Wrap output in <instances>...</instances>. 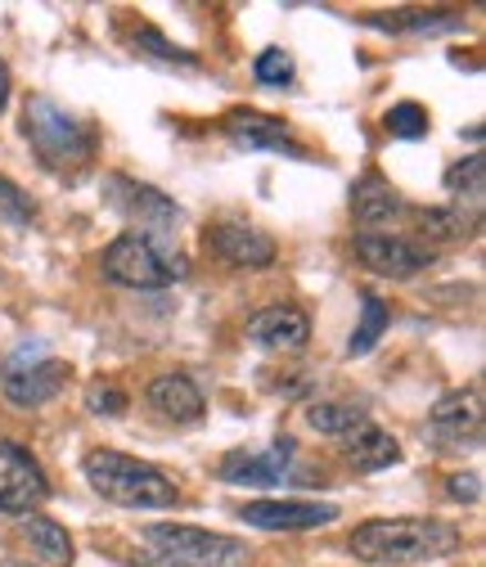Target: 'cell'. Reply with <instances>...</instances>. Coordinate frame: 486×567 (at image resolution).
Segmentation results:
<instances>
[{
	"mask_svg": "<svg viewBox=\"0 0 486 567\" xmlns=\"http://www.w3.org/2000/svg\"><path fill=\"white\" fill-rule=\"evenodd\" d=\"M248 338H252L257 347H289V351H298V347H307V338H311V320H307L302 307H289V302L261 307V311L248 320Z\"/></svg>",
	"mask_w": 486,
	"mask_h": 567,
	"instance_id": "cell-15",
	"label": "cell"
},
{
	"mask_svg": "<svg viewBox=\"0 0 486 567\" xmlns=\"http://www.w3.org/2000/svg\"><path fill=\"white\" fill-rule=\"evenodd\" d=\"M207 248H213L221 261L244 266V270H266L275 261V239L248 221H217L207 230Z\"/></svg>",
	"mask_w": 486,
	"mask_h": 567,
	"instance_id": "cell-14",
	"label": "cell"
},
{
	"mask_svg": "<svg viewBox=\"0 0 486 567\" xmlns=\"http://www.w3.org/2000/svg\"><path fill=\"white\" fill-rule=\"evenodd\" d=\"M226 135L235 140L239 150H270V154H289V158H307V150L289 135V122L285 117H270V113H257V109H235L226 117Z\"/></svg>",
	"mask_w": 486,
	"mask_h": 567,
	"instance_id": "cell-12",
	"label": "cell"
},
{
	"mask_svg": "<svg viewBox=\"0 0 486 567\" xmlns=\"http://www.w3.org/2000/svg\"><path fill=\"white\" fill-rule=\"evenodd\" d=\"M428 437L442 451H464V446H482V392H446L433 414H428Z\"/></svg>",
	"mask_w": 486,
	"mask_h": 567,
	"instance_id": "cell-9",
	"label": "cell"
},
{
	"mask_svg": "<svg viewBox=\"0 0 486 567\" xmlns=\"http://www.w3.org/2000/svg\"><path fill=\"white\" fill-rule=\"evenodd\" d=\"M356 257L365 261V270H374L383 279H414L420 270H428L437 261V252L428 244H414V239L392 235V230L356 235Z\"/></svg>",
	"mask_w": 486,
	"mask_h": 567,
	"instance_id": "cell-8",
	"label": "cell"
},
{
	"mask_svg": "<svg viewBox=\"0 0 486 567\" xmlns=\"http://www.w3.org/2000/svg\"><path fill=\"white\" fill-rule=\"evenodd\" d=\"M464 536L446 518H370L352 532L347 549L370 567H410L459 554Z\"/></svg>",
	"mask_w": 486,
	"mask_h": 567,
	"instance_id": "cell-1",
	"label": "cell"
},
{
	"mask_svg": "<svg viewBox=\"0 0 486 567\" xmlns=\"http://www.w3.org/2000/svg\"><path fill=\"white\" fill-rule=\"evenodd\" d=\"M82 473L95 486L100 501H108L117 509H176L180 505V486L158 464H145V460L108 451V446L91 451L82 460Z\"/></svg>",
	"mask_w": 486,
	"mask_h": 567,
	"instance_id": "cell-2",
	"label": "cell"
},
{
	"mask_svg": "<svg viewBox=\"0 0 486 567\" xmlns=\"http://www.w3.org/2000/svg\"><path fill=\"white\" fill-rule=\"evenodd\" d=\"M6 567H37V563H23V558H10Z\"/></svg>",
	"mask_w": 486,
	"mask_h": 567,
	"instance_id": "cell-32",
	"label": "cell"
},
{
	"mask_svg": "<svg viewBox=\"0 0 486 567\" xmlns=\"http://www.w3.org/2000/svg\"><path fill=\"white\" fill-rule=\"evenodd\" d=\"M104 194H108V203L122 212V217L141 221V235H149V230H172V226L180 221L176 198H167V194L154 189V185L131 181V176H108V181H104Z\"/></svg>",
	"mask_w": 486,
	"mask_h": 567,
	"instance_id": "cell-10",
	"label": "cell"
},
{
	"mask_svg": "<svg viewBox=\"0 0 486 567\" xmlns=\"http://www.w3.org/2000/svg\"><path fill=\"white\" fill-rule=\"evenodd\" d=\"M482 181H486V163H482L477 154H473V158H464L459 167H451V172H446V189L455 194V203H451V207H459V203L468 198V203H473V212H477V207H482V194H486V185H482Z\"/></svg>",
	"mask_w": 486,
	"mask_h": 567,
	"instance_id": "cell-22",
	"label": "cell"
},
{
	"mask_svg": "<svg viewBox=\"0 0 486 567\" xmlns=\"http://www.w3.org/2000/svg\"><path fill=\"white\" fill-rule=\"evenodd\" d=\"M239 518L261 532H316L338 523V505L329 501H248L239 505Z\"/></svg>",
	"mask_w": 486,
	"mask_h": 567,
	"instance_id": "cell-11",
	"label": "cell"
},
{
	"mask_svg": "<svg viewBox=\"0 0 486 567\" xmlns=\"http://www.w3.org/2000/svg\"><path fill=\"white\" fill-rule=\"evenodd\" d=\"M23 540L32 545V563L37 567H73V536L63 523L45 518V514H23Z\"/></svg>",
	"mask_w": 486,
	"mask_h": 567,
	"instance_id": "cell-18",
	"label": "cell"
},
{
	"mask_svg": "<svg viewBox=\"0 0 486 567\" xmlns=\"http://www.w3.org/2000/svg\"><path fill=\"white\" fill-rule=\"evenodd\" d=\"M383 126H387L392 135H401V140H420V135H428L433 117H428L424 104H410V100H405V104H392V109H387Z\"/></svg>",
	"mask_w": 486,
	"mask_h": 567,
	"instance_id": "cell-24",
	"label": "cell"
},
{
	"mask_svg": "<svg viewBox=\"0 0 486 567\" xmlns=\"http://www.w3.org/2000/svg\"><path fill=\"white\" fill-rule=\"evenodd\" d=\"M414 221H420L433 239H459L473 226L459 207H424V212H414Z\"/></svg>",
	"mask_w": 486,
	"mask_h": 567,
	"instance_id": "cell-25",
	"label": "cell"
},
{
	"mask_svg": "<svg viewBox=\"0 0 486 567\" xmlns=\"http://www.w3.org/2000/svg\"><path fill=\"white\" fill-rule=\"evenodd\" d=\"M365 23H379L392 32H442V28H455V14H392V19L370 14Z\"/></svg>",
	"mask_w": 486,
	"mask_h": 567,
	"instance_id": "cell-28",
	"label": "cell"
},
{
	"mask_svg": "<svg viewBox=\"0 0 486 567\" xmlns=\"http://www.w3.org/2000/svg\"><path fill=\"white\" fill-rule=\"evenodd\" d=\"M32 217H37V203H32L14 181L0 176V221H10V226H28Z\"/></svg>",
	"mask_w": 486,
	"mask_h": 567,
	"instance_id": "cell-27",
	"label": "cell"
},
{
	"mask_svg": "<svg viewBox=\"0 0 486 567\" xmlns=\"http://www.w3.org/2000/svg\"><path fill=\"white\" fill-rule=\"evenodd\" d=\"M145 401L163 414V419H172V423H194L198 414H203V392H198V383L194 379H185V374H158L149 388H145Z\"/></svg>",
	"mask_w": 486,
	"mask_h": 567,
	"instance_id": "cell-17",
	"label": "cell"
},
{
	"mask_svg": "<svg viewBox=\"0 0 486 567\" xmlns=\"http://www.w3.org/2000/svg\"><path fill=\"white\" fill-rule=\"evenodd\" d=\"M293 451H298L293 437H280V442L266 446V451H230L221 460L217 477L221 482H235V486H275V482L289 473Z\"/></svg>",
	"mask_w": 486,
	"mask_h": 567,
	"instance_id": "cell-13",
	"label": "cell"
},
{
	"mask_svg": "<svg viewBox=\"0 0 486 567\" xmlns=\"http://www.w3.org/2000/svg\"><path fill=\"white\" fill-rule=\"evenodd\" d=\"M365 414L356 410V405H347V401H316L311 410H307V423L316 433H324V437H347L356 429Z\"/></svg>",
	"mask_w": 486,
	"mask_h": 567,
	"instance_id": "cell-21",
	"label": "cell"
},
{
	"mask_svg": "<svg viewBox=\"0 0 486 567\" xmlns=\"http://www.w3.org/2000/svg\"><path fill=\"white\" fill-rule=\"evenodd\" d=\"M446 486H451V501H459V505L482 501V473H451Z\"/></svg>",
	"mask_w": 486,
	"mask_h": 567,
	"instance_id": "cell-30",
	"label": "cell"
},
{
	"mask_svg": "<svg viewBox=\"0 0 486 567\" xmlns=\"http://www.w3.org/2000/svg\"><path fill=\"white\" fill-rule=\"evenodd\" d=\"M387 324H392L387 302L374 298V293H365V298H361V320H356V329H352V342H347V357H352V361H356V357H370V351L383 342Z\"/></svg>",
	"mask_w": 486,
	"mask_h": 567,
	"instance_id": "cell-20",
	"label": "cell"
},
{
	"mask_svg": "<svg viewBox=\"0 0 486 567\" xmlns=\"http://www.w3.org/2000/svg\"><path fill=\"white\" fill-rule=\"evenodd\" d=\"M126 392L117 388V383H91L86 388V410L91 414H104V419H117V414H126Z\"/></svg>",
	"mask_w": 486,
	"mask_h": 567,
	"instance_id": "cell-29",
	"label": "cell"
},
{
	"mask_svg": "<svg viewBox=\"0 0 486 567\" xmlns=\"http://www.w3.org/2000/svg\"><path fill=\"white\" fill-rule=\"evenodd\" d=\"M131 45L141 50V54H149V59H158V63H180V68H194L198 59L185 50V45H176V41H167L158 28H135V37H131Z\"/></svg>",
	"mask_w": 486,
	"mask_h": 567,
	"instance_id": "cell-23",
	"label": "cell"
},
{
	"mask_svg": "<svg viewBox=\"0 0 486 567\" xmlns=\"http://www.w3.org/2000/svg\"><path fill=\"white\" fill-rule=\"evenodd\" d=\"M68 379H73L68 361L50 357L41 342H23L6 361V370H0V392H6V401H14L19 410H37V405L54 401L68 388Z\"/></svg>",
	"mask_w": 486,
	"mask_h": 567,
	"instance_id": "cell-6",
	"label": "cell"
},
{
	"mask_svg": "<svg viewBox=\"0 0 486 567\" xmlns=\"http://www.w3.org/2000/svg\"><path fill=\"white\" fill-rule=\"evenodd\" d=\"M50 501V477L23 442L0 437V514H37Z\"/></svg>",
	"mask_w": 486,
	"mask_h": 567,
	"instance_id": "cell-7",
	"label": "cell"
},
{
	"mask_svg": "<svg viewBox=\"0 0 486 567\" xmlns=\"http://www.w3.org/2000/svg\"><path fill=\"white\" fill-rule=\"evenodd\" d=\"M252 73H257V82H266V86H289V82H293V54L280 50V45H270V50H261V54L252 59Z\"/></svg>",
	"mask_w": 486,
	"mask_h": 567,
	"instance_id": "cell-26",
	"label": "cell"
},
{
	"mask_svg": "<svg viewBox=\"0 0 486 567\" xmlns=\"http://www.w3.org/2000/svg\"><path fill=\"white\" fill-rule=\"evenodd\" d=\"M352 212H356L361 226H383V221L401 217V212H410V207H405V198H401L383 176H365V181L352 189Z\"/></svg>",
	"mask_w": 486,
	"mask_h": 567,
	"instance_id": "cell-19",
	"label": "cell"
},
{
	"mask_svg": "<svg viewBox=\"0 0 486 567\" xmlns=\"http://www.w3.org/2000/svg\"><path fill=\"white\" fill-rule=\"evenodd\" d=\"M347 464H352L356 473H379V468H392L401 464V442L392 433H383L379 423L361 419L352 433H347V446H342Z\"/></svg>",
	"mask_w": 486,
	"mask_h": 567,
	"instance_id": "cell-16",
	"label": "cell"
},
{
	"mask_svg": "<svg viewBox=\"0 0 486 567\" xmlns=\"http://www.w3.org/2000/svg\"><path fill=\"white\" fill-rule=\"evenodd\" d=\"M100 266H104V279L122 284V289H167V284L185 279L189 257L176 252V248H167L163 235L126 230V235H117L104 248Z\"/></svg>",
	"mask_w": 486,
	"mask_h": 567,
	"instance_id": "cell-4",
	"label": "cell"
},
{
	"mask_svg": "<svg viewBox=\"0 0 486 567\" xmlns=\"http://www.w3.org/2000/svg\"><path fill=\"white\" fill-rule=\"evenodd\" d=\"M145 545L158 558L154 567H252L248 540L226 536V532L154 523V527H145Z\"/></svg>",
	"mask_w": 486,
	"mask_h": 567,
	"instance_id": "cell-5",
	"label": "cell"
},
{
	"mask_svg": "<svg viewBox=\"0 0 486 567\" xmlns=\"http://www.w3.org/2000/svg\"><path fill=\"white\" fill-rule=\"evenodd\" d=\"M10 91H14V78H10V63L0 59V113H6V104H10Z\"/></svg>",
	"mask_w": 486,
	"mask_h": 567,
	"instance_id": "cell-31",
	"label": "cell"
},
{
	"mask_svg": "<svg viewBox=\"0 0 486 567\" xmlns=\"http://www.w3.org/2000/svg\"><path fill=\"white\" fill-rule=\"evenodd\" d=\"M23 135H28L32 154L41 158V167L59 172V176H77L95 158V131L77 113H68L63 104H54L50 95H28Z\"/></svg>",
	"mask_w": 486,
	"mask_h": 567,
	"instance_id": "cell-3",
	"label": "cell"
}]
</instances>
